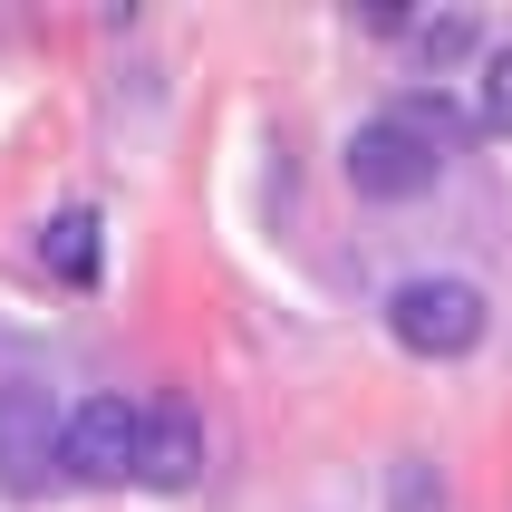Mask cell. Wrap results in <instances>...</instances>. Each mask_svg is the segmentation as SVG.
<instances>
[{"instance_id":"6da1fadb","label":"cell","mask_w":512,"mask_h":512,"mask_svg":"<svg viewBox=\"0 0 512 512\" xmlns=\"http://www.w3.org/2000/svg\"><path fill=\"white\" fill-rule=\"evenodd\" d=\"M387 329H397L406 358H464L484 339V290L455 281V271H416V281L387 290Z\"/></svg>"},{"instance_id":"7a4b0ae2","label":"cell","mask_w":512,"mask_h":512,"mask_svg":"<svg viewBox=\"0 0 512 512\" xmlns=\"http://www.w3.org/2000/svg\"><path fill=\"white\" fill-rule=\"evenodd\" d=\"M136 435H145L136 397L68 406V416H58V474H68V484H136Z\"/></svg>"},{"instance_id":"3957f363","label":"cell","mask_w":512,"mask_h":512,"mask_svg":"<svg viewBox=\"0 0 512 512\" xmlns=\"http://www.w3.org/2000/svg\"><path fill=\"white\" fill-rule=\"evenodd\" d=\"M49 474H58V397L29 387V377H10L0 387V493L10 503H39Z\"/></svg>"},{"instance_id":"277c9868","label":"cell","mask_w":512,"mask_h":512,"mask_svg":"<svg viewBox=\"0 0 512 512\" xmlns=\"http://www.w3.org/2000/svg\"><path fill=\"white\" fill-rule=\"evenodd\" d=\"M435 174H445V165H435L426 145L406 136L397 116H368V126L348 136V184H358L368 203H416V194L435 184Z\"/></svg>"},{"instance_id":"5b68a950","label":"cell","mask_w":512,"mask_h":512,"mask_svg":"<svg viewBox=\"0 0 512 512\" xmlns=\"http://www.w3.org/2000/svg\"><path fill=\"white\" fill-rule=\"evenodd\" d=\"M194 474H203V416L184 397H155V406H145V435H136V484L184 493Z\"/></svg>"},{"instance_id":"8992f818","label":"cell","mask_w":512,"mask_h":512,"mask_svg":"<svg viewBox=\"0 0 512 512\" xmlns=\"http://www.w3.org/2000/svg\"><path fill=\"white\" fill-rule=\"evenodd\" d=\"M387 116H397L406 136L426 145L435 165H445V155H464V136H474V116H464L455 97H435V87H406V97H397V107H387Z\"/></svg>"},{"instance_id":"52a82bcc","label":"cell","mask_w":512,"mask_h":512,"mask_svg":"<svg viewBox=\"0 0 512 512\" xmlns=\"http://www.w3.org/2000/svg\"><path fill=\"white\" fill-rule=\"evenodd\" d=\"M474 39H484V29L464 20V10H435V20H406V49H416V68H455V58H474Z\"/></svg>"},{"instance_id":"ba28073f","label":"cell","mask_w":512,"mask_h":512,"mask_svg":"<svg viewBox=\"0 0 512 512\" xmlns=\"http://www.w3.org/2000/svg\"><path fill=\"white\" fill-rule=\"evenodd\" d=\"M39 252H49L58 281H78V290H87V281H97V213H58Z\"/></svg>"},{"instance_id":"9c48e42d","label":"cell","mask_w":512,"mask_h":512,"mask_svg":"<svg viewBox=\"0 0 512 512\" xmlns=\"http://www.w3.org/2000/svg\"><path fill=\"white\" fill-rule=\"evenodd\" d=\"M484 126H493V136H512V49L484 58Z\"/></svg>"}]
</instances>
